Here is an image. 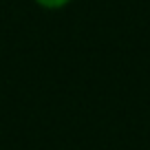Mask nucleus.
<instances>
[{
	"mask_svg": "<svg viewBox=\"0 0 150 150\" xmlns=\"http://www.w3.org/2000/svg\"><path fill=\"white\" fill-rule=\"evenodd\" d=\"M38 5L47 7V9H60V7H64L69 0H35Z\"/></svg>",
	"mask_w": 150,
	"mask_h": 150,
	"instance_id": "obj_1",
	"label": "nucleus"
}]
</instances>
